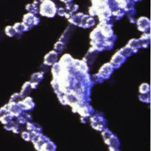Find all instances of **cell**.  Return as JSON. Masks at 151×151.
<instances>
[{
	"label": "cell",
	"instance_id": "obj_1",
	"mask_svg": "<svg viewBox=\"0 0 151 151\" xmlns=\"http://www.w3.org/2000/svg\"><path fill=\"white\" fill-rule=\"evenodd\" d=\"M90 120L91 126L94 129L97 130H101L106 128L105 124H106V123H105L106 120L104 118L97 115H95L92 117Z\"/></svg>",
	"mask_w": 151,
	"mask_h": 151
},
{
	"label": "cell",
	"instance_id": "obj_2",
	"mask_svg": "<svg viewBox=\"0 0 151 151\" xmlns=\"http://www.w3.org/2000/svg\"><path fill=\"white\" fill-rule=\"evenodd\" d=\"M24 111H29L32 110L35 107L32 99L30 97H26L18 102Z\"/></svg>",
	"mask_w": 151,
	"mask_h": 151
},
{
	"label": "cell",
	"instance_id": "obj_3",
	"mask_svg": "<svg viewBox=\"0 0 151 151\" xmlns=\"http://www.w3.org/2000/svg\"><path fill=\"white\" fill-rule=\"evenodd\" d=\"M113 71V67L111 64L107 63L103 65L99 72V75L101 77L104 78H109L110 75L112 74Z\"/></svg>",
	"mask_w": 151,
	"mask_h": 151
},
{
	"label": "cell",
	"instance_id": "obj_4",
	"mask_svg": "<svg viewBox=\"0 0 151 151\" xmlns=\"http://www.w3.org/2000/svg\"><path fill=\"white\" fill-rule=\"evenodd\" d=\"M57 52L55 51H51L48 53L44 57V64L46 65H51L55 64L57 60Z\"/></svg>",
	"mask_w": 151,
	"mask_h": 151
},
{
	"label": "cell",
	"instance_id": "obj_5",
	"mask_svg": "<svg viewBox=\"0 0 151 151\" xmlns=\"http://www.w3.org/2000/svg\"><path fill=\"white\" fill-rule=\"evenodd\" d=\"M125 57L122 55L119 52L116 53L114 56H113L111 60V63L113 67L119 68L120 65L124 62Z\"/></svg>",
	"mask_w": 151,
	"mask_h": 151
},
{
	"label": "cell",
	"instance_id": "obj_6",
	"mask_svg": "<svg viewBox=\"0 0 151 151\" xmlns=\"http://www.w3.org/2000/svg\"><path fill=\"white\" fill-rule=\"evenodd\" d=\"M31 89L32 88L31 87L30 81H27L23 84L21 92L19 93V95L22 98V99L27 97L31 91Z\"/></svg>",
	"mask_w": 151,
	"mask_h": 151
},
{
	"label": "cell",
	"instance_id": "obj_7",
	"mask_svg": "<svg viewBox=\"0 0 151 151\" xmlns=\"http://www.w3.org/2000/svg\"><path fill=\"white\" fill-rule=\"evenodd\" d=\"M14 117L10 113H4L0 115V122L3 124H6L14 119Z\"/></svg>",
	"mask_w": 151,
	"mask_h": 151
},
{
	"label": "cell",
	"instance_id": "obj_8",
	"mask_svg": "<svg viewBox=\"0 0 151 151\" xmlns=\"http://www.w3.org/2000/svg\"><path fill=\"white\" fill-rule=\"evenodd\" d=\"M13 27L16 32V34H21L24 31H27L28 30L24 23H16L13 26Z\"/></svg>",
	"mask_w": 151,
	"mask_h": 151
},
{
	"label": "cell",
	"instance_id": "obj_9",
	"mask_svg": "<svg viewBox=\"0 0 151 151\" xmlns=\"http://www.w3.org/2000/svg\"><path fill=\"white\" fill-rule=\"evenodd\" d=\"M140 43L142 47L143 48H147L150 42V35L149 34H143L140 40Z\"/></svg>",
	"mask_w": 151,
	"mask_h": 151
},
{
	"label": "cell",
	"instance_id": "obj_10",
	"mask_svg": "<svg viewBox=\"0 0 151 151\" xmlns=\"http://www.w3.org/2000/svg\"><path fill=\"white\" fill-rule=\"evenodd\" d=\"M43 78V74L41 73H35L32 74L31 77V83H35L39 84V83Z\"/></svg>",
	"mask_w": 151,
	"mask_h": 151
},
{
	"label": "cell",
	"instance_id": "obj_11",
	"mask_svg": "<svg viewBox=\"0 0 151 151\" xmlns=\"http://www.w3.org/2000/svg\"><path fill=\"white\" fill-rule=\"evenodd\" d=\"M5 33L7 36L9 37H12L16 34V32L13 26H11V25H8L5 27Z\"/></svg>",
	"mask_w": 151,
	"mask_h": 151
},
{
	"label": "cell",
	"instance_id": "obj_12",
	"mask_svg": "<svg viewBox=\"0 0 151 151\" xmlns=\"http://www.w3.org/2000/svg\"><path fill=\"white\" fill-rule=\"evenodd\" d=\"M22 139L26 141H30L32 137V133L29 131H22L21 133Z\"/></svg>",
	"mask_w": 151,
	"mask_h": 151
},
{
	"label": "cell",
	"instance_id": "obj_13",
	"mask_svg": "<svg viewBox=\"0 0 151 151\" xmlns=\"http://www.w3.org/2000/svg\"><path fill=\"white\" fill-rule=\"evenodd\" d=\"M149 89L150 87L149 84L146 83H143L140 86L139 91L141 94H147V93L149 91Z\"/></svg>",
	"mask_w": 151,
	"mask_h": 151
},
{
	"label": "cell",
	"instance_id": "obj_14",
	"mask_svg": "<svg viewBox=\"0 0 151 151\" xmlns=\"http://www.w3.org/2000/svg\"><path fill=\"white\" fill-rule=\"evenodd\" d=\"M22 100V98L21 97L19 93H14L11 96V98L9 99V101L10 102H15V103H18L19 101H21Z\"/></svg>",
	"mask_w": 151,
	"mask_h": 151
},
{
	"label": "cell",
	"instance_id": "obj_15",
	"mask_svg": "<svg viewBox=\"0 0 151 151\" xmlns=\"http://www.w3.org/2000/svg\"><path fill=\"white\" fill-rule=\"evenodd\" d=\"M64 48V44L63 42L58 41V42H56L54 45V49H55V51H57L58 52H61Z\"/></svg>",
	"mask_w": 151,
	"mask_h": 151
},
{
	"label": "cell",
	"instance_id": "obj_16",
	"mask_svg": "<svg viewBox=\"0 0 151 151\" xmlns=\"http://www.w3.org/2000/svg\"><path fill=\"white\" fill-rule=\"evenodd\" d=\"M0 115H1V113H0Z\"/></svg>",
	"mask_w": 151,
	"mask_h": 151
}]
</instances>
